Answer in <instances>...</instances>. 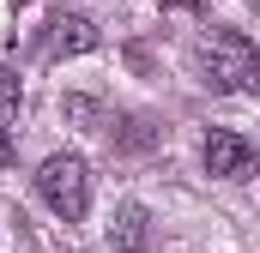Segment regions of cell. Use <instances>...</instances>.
Masks as SVG:
<instances>
[{"instance_id":"cell-3","label":"cell","mask_w":260,"mask_h":253,"mask_svg":"<svg viewBox=\"0 0 260 253\" xmlns=\"http://www.w3.org/2000/svg\"><path fill=\"white\" fill-rule=\"evenodd\" d=\"M206 169L218 175V181H248L254 175V145L242 139V133H230V126H218V133H206Z\"/></svg>"},{"instance_id":"cell-1","label":"cell","mask_w":260,"mask_h":253,"mask_svg":"<svg viewBox=\"0 0 260 253\" xmlns=\"http://www.w3.org/2000/svg\"><path fill=\"white\" fill-rule=\"evenodd\" d=\"M37 193H43V205H49L55 217L79 223V217L91 211V169H85V157H73V151L49 157V163L37 169Z\"/></svg>"},{"instance_id":"cell-5","label":"cell","mask_w":260,"mask_h":253,"mask_svg":"<svg viewBox=\"0 0 260 253\" xmlns=\"http://www.w3.org/2000/svg\"><path fill=\"white\" fill-rule=\"evenodd\" d=\"M97 49V24L91 18H61L55 24V55H91Z\"/></svg>"},{"instance_id":"cell-7","label":"cell","mask_w":260,"mask_h":253,"mask_svg":"<svg viewBox=\"0 0 260 253\" xmlns=\"http://www.w3.org/2000/svg\"><path fill=\"white\" fill-rule=\"evenodd\" d=\"M12 115H18V78H6V72H0V126L12 121Z\"/></svg>"},{"instance_id":"cell-8","label":"cell","mask_w":260,"mask_h":253,"mask_svg":"<svg viewBox=\"0 0 260 253\" xmlns=\"http://www.w3.org/2000/svg\"><path fill=\"white\" fill-rule=\"evenodd\" d=\"M12 163H18V145H12V133L0 126V169H12Z\"/></svg>"},{"instance_id":"cell-6","label":"cell","mask_w":260,"mask_h":253,"mask_svg":"<svg viewBox=\"0 0 260 253\" xmlns=\"http://www.w3.org/2000/svg\"><path fill=\"white\" fill-rule=\"evenodd\" d=\"M61 109H67V121L79 126V133H97V103H91V97H79V91H73Z\"/></svg>"},{"instance_id":"cell-2","label":"cell","mask_w":260,"mask_h":253,"mask_svg":"<svg viewBox=\"0 0 260 253\" xmlns=\"http://www.w3.org/2000/svg\"><path fill=\"white\" fill-rule=\"evenodd\" d=\"M212 78L206 85H218V91H248L254 85V49H248V36H236V30H212Z\"/></svg>"},{"instance_id":"cell-4","label":"cell","mask_w":260,"mask_h":253,"mask_svg":"<svg viewBox=\"0 0 260 253\" xmlns=\"http://www.w3.org/2000/svg\"><path fill=\"white\" fill-rule=\"evenodd\" d=\"M151 217H145V205H121L115 211V223H109V235H115V247L121 253H145V241H151V229H145Z\"/></svg>"}]
</instances>
